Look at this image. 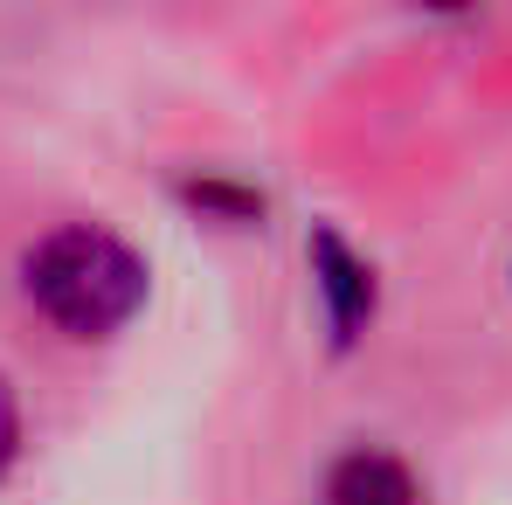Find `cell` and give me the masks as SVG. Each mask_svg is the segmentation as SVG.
I'll return each mask as SVG.
<instances>
[{
    "label": "cell",
    "instance_id": "obj_1",
    "mask_svg": "<svg viewBox=\"0 0 512 505\" xmlns=\"http://www.w3.org/2000/svg\"><path fill=\"white\" fill-rule=\"evenodd\" d=\"M28 305L70 339H111L146 305V256L104 222H63L21 256Z\"/></svg>",
    "mask_w": 512,
    "mask_h": 505
},
{
    "label": "cell",
    "instance_id": "obj_2",
    "mask_svg": "<svg viewBox=\"0 0 512 505\" xmlns=\"http://www.w3.org/2000/svg\"><path fill=\"white\" fill-rule=\"evenodd\" d=\"M326 505H423V492H416V478H409L402 457L360 443V450L333 457V471H326Z\"/></svg>",
    "mask_w": 512,
    "mask_h": 505
},
{
    "label": "cell",
    "instance_id": "obj_3",
    "mask_svg": "<svg viewBox=\"0 0 512 505\" xmlns=\"http://www.w3.org/2000/svg\"><path fill=\"white\" fill-rule=\"evenodd\" d=\"M312 277H319V298H326V326H333V339H353V326L374 312V284H367L360 256L346 250L340 236H319V243H312Z\"/></svg>",
    "mask_w": 512,
    "mask_h": 505
},
{
    "label": "cell",
    "instance_id": "obj_4",
    "mask_svg": "<svg viewBox=\"0 0 512 505\" xmlns=\"http://www.w3.org/2000/svg\"><path fill=\"white\" fill-rule=\"evenodd\" d=\"M14 450H21V402H14V388L0 381V478H7Z\"/></svg>",
    "mask_w": 512,
    "mask_h": 505
}]
</instances>
